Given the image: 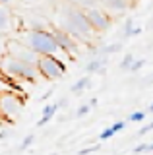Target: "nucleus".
I'll return each instance as SVG.
<instances>
[{
    "label": "nucleus",
    "mask_w": 153,
    "mask_h": 155,
    "mask_svg": "<svg viewBox=\"0 0 153 155\" xmlns=\"http://www.w3.org/2000/svg\"><path fill=\"white\" fill-rule=\"evenodd\" d=\"M120 51H122V43H112V45H105L103 48H99L97 54L109 56V54H114V52H120Z\"/></svg>",
    "instance_id": "nucleus-14"
},
{
    "label": "nucleus",
    "mask_w": 153,
    "mask_h": 155,
    "mask_svg": "<svg viewBox=\"0 0 153 155\" xmlns=\"http://www.w3.org/2000/svg\"><path fill=\"white\" fill-rule=\"evenodd\" d=\"M149 132H153V120H151V122H147L145 126H142V128L138 130V136H145V134H149Z\"/></svg>",
    "instance_id": "nucleus-21"
},
{
    "label": "nucleus",
    "mask_w": 153,
    "mask_h": 155,
    "mask_svg": "<svg viewBox=\"0 0 153 155\" xmlns=\"http://www.w3.org/2000/svg\"><path fill=\"white\" fill-rule=\"evenodd\" d=\"M99 149V145H89V147H83V149H80L78 155H89V153H95Z\"/></svg>",
    "instance_id": "nucleus-23"
},
{
    "label": "nucleus",
    "mask_w": 153,
    "mask_h": 155,
    "mask_svg": "<svg viewBox=\"0 0 153 155\" xmlns=\"http://www.w3.org/2000/svg\"><path fill=\"white\" fill-rule=\"evenodd\" d=\"M0 91H4V89H2V84H0Z\"/></svg>",
    "instance_id": "nucleus-30"
},
{
    "label": "nucleus",
    "mask_w": 153,
    "mask_h": 155,
    "mask_svg": "<svg viewBox=\"0 0 153 155\" xmlns=\"http://www.w3.org/2000/svg\"><path fill=\"white\" fill-rule=\"evenodd\" d=\"M143 64H145V60H143V58H136V60H134V64H132V68H130V72H138V70H142Z\"/></svg>",
    "instance_id": "nucleus-22"
},
{
    "label": "nucleus",
    "mask_w": 153,
    "mask_h": 155,
    "mask_svg": "<svg viewBox=\"0 0 153 155\" xmlns=\"http://www.w3.org/2000/svg\"><path fill=\"white\" fill-rule=\"evenodd\" d=\"M58 21L60 29H64L66 33H70L76 41L82 43H91L93 39V27L89 25L87 18H85L83 8L72 6V4H64L58 10Z\"/></svg>",
    "instance_id": "nucleus-1"
},
{
    "label": "nucleus",
    "mask_w": 153,
    "mask_h": 155,
    "mask_svg": "<svg viewBox=\"0 0 153 155\" xmlns=\"http://www.w3.org/2000/svg\"><path fill=\"white\" fill-rule=\"evenodd\" d=\"M10 0H0V6H4V4H8Z\"/></svg>",
    "instance_id": "nucleus-29"
},
{
    "label": "nucleus",
    "mask_w": 153,
    "mask_h": 155,
    "mask_svg": "<svg viewBox=\"0 0 153 155\" xmlns=\"http://www.w3.org/2000/svg\"><path fill=\"white\" fill-rule=\"evenodd\" d=\"M145 110H147V114H153V103H151L149 107H147V109H145Z\"/></svg>",
    "instance_id": "nucleus-28"
},
{
    "label": "nucleus",
    "mask_w": 153,
    "mask_h": 155,
    "mask_svg": "<svg viewBox=\"0 0 153 155\" xmlns=\"http://www.w3.org/2000/svg\"><path fill=\"white\" fill-rule=\"evenodd\" d=\"M89 87H91V78L83 76V78H80V80L70 87V91H72V93H76V95H80V93H83L85 89H89Z\"/></svg>",
    "instance_id": "nucleus-13"
},
{
    "label": "nucleus",
    "mask_w": 153,
    "mask_h": 155,
    "mask_svg": "<svg viewBox=\"0 0 153 155\" xmlns=\"http://www.w3.org/2000/svg\"><path fill=\"white\" fill-rule=\"evenodd\" d=\"M8 136H10V132H8V130H2V132H0V140H6Z\"/></svg>",
    "instance_id": "nucleus-26"
},
{
    "label": "nucleus",
    "mask_w": 153,
    "mask_h": 155,
    "mask_svg": "<svg viewBox=\"0 0 153 155\" xmlns=\"http://www.w3.org/2000/svg\"><path fill=\"white\" fill-rule=\"evenodd\" d=\"M151 27H153V21H151Z\"/></svg>",
    "instance_id": "nucleus-31"
},
{
    "label": "nucleus",
    "mask_w": 153,
    "mask_h": 155,
    "mask_svg": "<svg viewBox=\"0 0 153 155\" xmlns=\"http://www.w3.org/2000/svg\"><path fill=\"white\" fill-rule=\"evenodd\" d=\"M91 109H93L91 105H82L78 110H76V118H83V116H87L89 113H91Z\"/></svg>",
    "instance_id": "nucleus-18"
},
{
    "label": "nucleus",
    "mask_w": 153,
    "mask_h": 155,
    "mask_svg": "<svg viewBox=\"0 0 153 155\" xmlns=\"http://www.w3.org/2000/svg\"><path fill=\"white\" fill-rule=\"evenodd\" d=\"M99 2L103 4V8L107 10V12H114V14H122L126 12V10L132 8V0H99Z\"/></svg>",
    "instance_id": "nucleus-9"
},
{
    "label": "nucleus",
    "mask_w": 153,
    "mask_h": 155,
    "mask_svg": "<svg viewBox=\"0 0 153 155\" xmlns=\"http://www.w3.org/2000/svg\"><path fill=\"white\" fill-rule=\"evenodd\" d=\"M107 64H109V56H93L91 60L85 64V72L87 74H97V72H103L105 68H107Z\"/></svg>",
    "instance_id": "nucleus-10"
},
{
    "label": "nucleus",
    "mask_w": 153,
    "mask_h": 155,
    "mask_svg": "<svg viewBox=\"0 0 153 155\" xmlns=\"http://www.w3.org/2000/svg\"><path fill=\"white\" fill-rule=\"evenodd\" d=\"M114 134H116V132H114V128H112V126H109V128H105L103 130V132L101 134H99V140H101V142H105V140H109V138H112V136Z\"/></svg>",
    "instance_id": "nucleus-20"
},
{
    "label": "nucleus",
    "mask_w": 153,
    "mask_h": 155,
    "mask_svg": "<svg viewBox=\"0 0 153 155\" xmlns=\"http://www.w3.org/2000/svg\"><path fill=\"white\" fill-rule=\"evenodd\" d=\"M134 27H136L134 25V18H126V21H124V39H130V33Z\"/></svg>",
    "instance_id": "nucleus-17"
},
{
    "label": "nucleus",
    "mask_w": 153,
    "mask_h": 155,
    "mask_svg": "<svg viewBox=\"0 0 153 155\" xmlns=\"http://www.w3.org/2000/svg\"><path fill=\"white\" fill-rule=\"evenodd\" d=\"M145 114H147V110H134V113L128 116V120H130V122H142V120L145 118Z\"/></svg>",
    "instance_id": "nucleus-16"
},
{
    "label": "nucleus",
    "mask_w": 153,
    "mask_h": 155,
    "mask_svg": "<svg viewBox=\"0 0 153 155\" xmlns=\"http://www.w3.org/2000/svg\"><path fill=\"white\" fill-rule=\"evenodd\" d=\"M37 72H39V76L47 78V80H58L66 74V66L56 56H39Z\"/></svg>",
    "instance_id": "nucleus-5"
},
{
    "label": "nucleus",
    "mask_w": 153,
    "mask_h": 155,
    "mask_svg": "<svg viewBox=\"0 0 153 155\" xmlns=\"http://www.w3.org/2000/svg\"><path fill=\"white\" fill-rule=\"evenodd\" d=\"M8 54L21 60V62H25L29 66H35V68H37V62H39V54L33 52L29 47L20 43V41H8Z\"/></svg>",
    "instance_id": "nucleus-7"
},
{
    "label": "nucleus",
    "mask_w": 153,
    "mask_h": 155,
    "mask_svg": "<svg viewBox=\"0 0 153 155\" xmlns=\"http://www.w3.org/2000/svg\"><path fill=\"white\" fill-rule=\"evenodd\" d=\"M23 110V103L12 91H0V118L6 122H14L20 118Z\"/></svg>",
    "instance_id": "nucleus-4"
},
{
    "label": "nucleus",
    "mask_w": 153,
    "mask_h": 155,
    "mask_svg": "<svg viewBox=\"0 0 153 155\" xmlns=\"http://www.w3.org/2000/svg\"><path fill=\"white\" fill-rule=\"evenodd\" d=\"M149 151H153V142H151V143H147V149H145V153H149Z\"/></svg>",
    "instance_id": "nucleus-27"
},
{
    "label": "nucleus",
    "mask_w": 153,
    "mask_h": 155,
    "mask_svg": "<svg viewBox=\"0 0 153 155\" xmlns=\"http://www.w3.org/2000/svg\"><path fill=\"white\" fill-rule=\"evenodd\" d=\"M52 35H54L58 47L66 52L68 58L70 56H78V41H76L70 33H66L64 29H60V27H54V29H52Z\"/></svg>",
    "instance_id": "nucleus-8"
},
{
    "label": "nucleus",
    "mask_w": 153,
    "mask_h": 155,
    "mask_svg": "<svg viewBox=\"0 0 153 155\" xmlns=\"http://www.w3.org/2000/svg\"><path fill=\"white\" fill-rule=\"evenodd\" d=\"M33 142H35V136H33V134H27L25 138H23V142L20 143V151H25V149L29 147Z\"/></svg>",
    "instance_id": "nucleus-19"
},
{
    "label": "nucleus",
    "mask_w": 153,
    "mask_h": 155,
    "mask_svg": "<svg viewBox=\"0 0 153 155\" xmlns=\"http://www.w3.org/2000/svg\"><path fill=\"white\" fill-rule=\"evenodd\" d=\"M134 60H136V58H134L132 52H126L118 66H120V70H128V72H130V68H132V64H134Z\"/></svg>",
    "instance_id": "nucleus-15"
},
{
    "label": "nucleus",
    "mask_w": 153,
    "mask_h": 155,
    "mask_svg": "<svg viewBox=\"0 0 153 155\" xmlns=\"http://www.w3.org/2000/svg\"><path fill=\"white\" fill-rule=\"evenodd\" d=\"M23 45H27L39 56H66V52L58 47L52 31H47V29H33V31H29L25 35V39H23Z\"/></svg>",
    "instance_id": "nucleus-2"
},
{
    "label": "nucleus",
    "mask_w": 153,
    "mask_h": 155,
    "mask_svg": "<svg viewBox=\"0 0 153 155\" xmlns=\"http://www.w3.org/2000/svg\"><path fill=\"white\" fill-rule=\"evenodd\" d=\"M83 12H85V18H87L89 25L93 27L95 33H105V31H109V27L112 25V18L109 16L107 10L89 6V8H85Z\"/></svg>",
    "instance_id": "nucleus-6"
},
{
    "label": "nucleus",
    "mask_w": 153,
    "mask_h": 155,
    "mask_svg": "<svg viewBox=\"0 0 153 155\" xmlns=\"http://www.w3.org/2000/svg\"><path fill=\"white\" fill-rule=\"evenodd\" d=\"M112 128H114V132H120V130H124L126 128V122H124V120H116V122L114 124H111Z\"/></svg>",
    "instance_id": "nucleus-24"
},
{
    "label": "nucleus",
    "mask_w": 153,
    "mask_h": 155,
    "mask_svg": "<svg viewBox=\"0 0 153 155\" xmlns=\"http://www.w3.org/2000/svg\"><path fill=\"white\" fill-rule=\"evenodd\" d=\"M145 149H147V143L142 142V143H138L136 147H134V153H136V155H138V153H145Z\"/></svg>",
    "instance_id": "nucleus-25"
},
{
    "label": "nucleus",
    "mask_w": 153,
    "mask_h": 155,
    "mask_svg": "<svg viewBox=\"0 0 153 155\" xmlns=\"http://www.w3.org/2000/svg\"><path fill=\"white\" fill-rule=\"evenodd\" d=\"M0 70L10 78H18V80H25V81H35L39 78V72H37L35 66H29L10 54L0 56Z\"/></svg>",
    "instance_id": "nucleus-3"
},
{
    "label": "nucleus",
    "mask_w": 153,
    "mask_h": 155,
    "mask_svg": "<svg viewBox=\"0 0 153 155\" xmlns=\"http://www.w3.org/2000/svg\"><path fill=\"white\" fill-rule=\"evenodd\" d=\"M12 29V16L4 6H0V33H8Z\"/></svg>",
    "instance_id": "nucleus-11"
},
{
    "label": "nucleus",
    "mask_w": 153,
    "mask_h": 155,
    "mask_svg": "<svg viewBox=\"0 0 153 155\" xmlns=\"http://www.w3.org/2000/svg\"><path fill=\"white\" fill-rule=\"evenodd\" d=\"M58 103L56 105H47L45 109H43V116L39 118V122H37V126H45V124H49L50 122V118L56 114V110H58Z\"/></svg>",
    "instance_id": "nucleus-12"
}]
</instances>
